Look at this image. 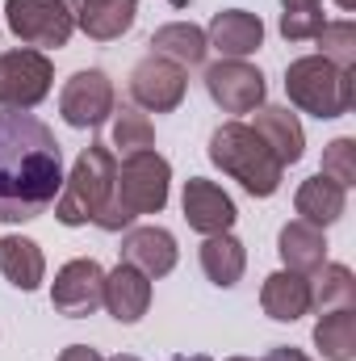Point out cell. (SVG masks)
<instances>
[{"label":"cell","mask_w":356,"mask_h":361,"mask_svg":"<svg viewBox=\"0 0 356 361\" xmlns=\"http://www.w3.org/2000/svg\"><path fill=\"white\" fill-rule=\"evenodd\" d=\"M63 189V152L34 114L0 109V223H30Z\"/></svg>","instance_id":"6da1fadb"},{"label":"cell","mask_w":356,"mask_h":361,"mask_svg":"<svg viewBox=\"0 0 356 361\" xmlns=\"http://www.w3.org/2000/svg\"><path fill=\"white\" fill-rule=\"evenodd\" d=\"M168 180L172 169L160 152H139V156H126L117 177H113V193L105 202V210L92 219L101 231H122L130 227L139 214H155L164 210L168 202Z\"/></svg>","instance_id":"7a4b0ae2"},{"label":"cell","mask_w":356,"mask_h":361,"mask_svg":"<svg viewBox=\"0 0 356 361\" xmlns=\"http://www.w3.org/2000/svg\"><path fill=\"white\" fill-rule=\"evenodd\" d=\"M210 160L235 177L252 197H272L281 189V160L268 152V143L248 126V122H222L214 135H210Z\"/></svg>","instance_id":"3957f363"},{"label":"cell","mask_w":356,"mask_h":361,"mask_svg":"<svg viewBox=\"0 0 356 361\" xmlns=\"http://www.w3.org/2000/svg\"><path fill=\"white\" fill-rule=\"evenodd\" d=\"M113 177H117V160H113L109 143L84 147L80 160H76V169H72V177H63V189L55 197L59 223H68V227L92 223L105 210L109 193H113Z\"/></svg>","instance_id":"277c9868"},{"label":"cell","mask_w":356,"mask_h":361,"mask_svg":"<svg viewBox=\"0 0 356 361\" xmlns=\"http://www.w3.org/2000/svg\"><path fill=\"white\" fill-rule=\"evenodd\" d=\"M285 92L298 109L314 114V118H344L356 101V85L352 72L327 63L323 55H306L293 59L285 68Z\"/></svg>","instance_id":"5b68a950"},{"label":"cell","mask_w":356,"mask_h":361,"mask_svg":"<svg viewBox=\"0 0 356 361\" xmlns=\"http://www.w3.org/2000/svg\"><path fill=\"white\" fill-rule=\"evenodd\" d=\"M55 80V68L42 51L21 47L0 55V109H34Z\"/></svg>","instance_id":"8992f818"},{"label":"cell","mask_w":356,"mask_h":361,"mask_svg":"<svg viewBox=\"0 0 356 361\" xmlns=\"http://www.w3.org/2000/svg\"><path fill=\"white\" fill-rule=\"evenodd\" d=\"M4 17L25 47H68L76 30V17L63 0H8Z\"/></svg>","instance_id":"52a82bcc"},{"label":"cell","mask_w":356,"mask_h":361,"mask_svg":"<svg viewBox=\"0 0 356 361\" xmlns=\"http://www.w3.org/2000/svg\"><path fill=\"white\" fill-rule=\"evenodd\" d=\"M51 302H55V311H59V315H72V319L92 315V311L105 302V269H101L92 257L68 261L63 269L55 273Z\"/></svg>","instance_id":"ba28073f"},{"label":"cell","mask_w":356,"mask_h":361,"mask_svg":"<svg viewBox=\"0 0 356 361\" xmlns=\"http://www.w3.org/2000/svg\"><path fill=\"white\" fill-rule=\"evenodd\" d=\"M184 68H177L172 59H160V55H147L134 72H130V97L139 109H151V114H168L184 101Z\"/></svg>","instance_id":"9c48e42d"},{"label":"cell","mask_w":356,"mask_h":361,"mask_svg":"<svg viewBox=\"0 0 356 361\" xmlns=\"http://www.w3.org/2000/svg\"><path fill=\"white\" fill-rule=\"evenodd\" d=\"M205 89L227 114H252L265 101V76L243 59H222L205 72Z\"/></svg>","instance_id":"30bf717a"},{"label":"cell","mask_w":356,"mask_h":361,"mask_svg":"<svg viewBox=\"0 0 356 361\" xmlns=\"http://www.w3.org/2000/svg\"><path fill=\"white\" fill-rule=\"evenodd\" d=\"M59 114L68 126H101L113 114V85L105 72H76L59 92Z\"/></svg>","instance_id":"8fae6325"},{"label":"cell","mask_w":356,"mask_h":361,"mask_svg":"<svg viewBox=\"0 0 356 361\" xmlns=\"http://www.w3.org/2000/svg\"><path fill=\"white\" fill-rule=\"evenodd\" d=\"M184 219L201 235H222L235 223V202H231V193H222V185L193 177L184 185Z\"/></svg>","instance_id":"7c38bea8"},{"label":"cell","mask_w":356,"mask_h":361,"mask_svg":"<svg viewBox=\"0 0 356 361\" xmlns=\"http://www.w3.org/2000/svg\"><path fill=\"white\" fill-rule=\"evenodd\" d=\"M101 307H109V315L117 324H139L151 307V277L122 261L113 273H105V302Z\"/></svg>","instance_id":"4fadbf2b"},{"label":"cell","mask_w":356,"mask_h":361,"mask_svg":"<svg viewBox=\"0 0 356 361\" xmlns=\"http://www.w3.org/2000/svg\"><path fill=\"white\" fill-rule=\"evenodd\" d=\"M122 261L147 277H164L177 269V240L164 227H134L122 240Z\"/></svg>","instance_id":"5bb4252c"},{"label":"cell","mask_w":356,"mask_h":361,"mask_svg":"<svg viewBox=\"0 0 356 361\" xmlns=\"http://www.w3.org/2000/svg\"><path fill=\"white\" fill-rule=\"evenodd\" d=\"M205 42L218 47L227 59H243V55H252L265 42V21L256 13H248V8H227V13H218L210 21Z\"/></svg>","instance_id":"9a60e30c"},{"label":"cell","mask_w":356,"mask_h":361,"mask_svg":"<svg viewBox=\"0 0 356 361\" xmlns=\"http://www.w3.org/2000/svg\"><path fill=\"white\" fill-rule=\"evenodd\" d=\"M252 130L268 143V152L281 160V169H285V164H298L302 152H306L302 122H298V114H289L285 105H265V109H256V126H252Z\"/></svg>","instance_id":"2e32d148"},{"label":"cell","mask_w":356,"mask_h":361,"mask_svg":"<svg viewBox=\"0 0 356 361\" xmlns=\"http://www.w3.org/2000/svg\"><path fill=\"white\" fill-rule=\"evenodd\" d=\"M260 307H265L268 319H276V324L302 319V315L310 311V281L293 269L272 273L265 281V290H260Z\"/></svg>","instance_id":"e0dca14e"},{"label":"cell","mask_w":356,"mask_h":361,"mask_svg":"<svg viewBox=\"0 0 356 361\" xmlns=\"http://www.w3.org/2000/svg\"><path fill=\"white\" fill-rule=\"evenodd\" d=\"M293 206H298L302 223H310V227H331V223L344 214L348 193H344V185H336L331 177H323V173H319V177L302 180V189H298Z\"/></svg>","instance_id":"ac0fdd59"},{"label":"cell","mask_w":356,"mask_h":361,"mask_svg":"<svg viewBox=\"0 0 356 361\" xmlns=\"http://www.w3.org/2000/svg\"><path fill=\"white\" fill-rule=\"evenodd\" d=\"M281 261L293 273H314L327 265V240H323V227H310L302 219L285 223L281 227Z\"/></svg>","instance_id":"d6986e66"},{"label":"cell","mask_w":356,"mask_h":361,"mask_svg":"<svg viewBox=\"0 0 356 361\" xmlns=\"http://www.w3.org/2000/svg\"><path fill=\"white\" fill-rule=\"evenodd\" d=\"M205 51H210V42H205V30L189 25V21L160 25V30L151 34V55H160V59H172L177 68H197V63H205Z\"/></svg>","instance_id":"ffe728a7"},{"label":"cell","mask_w":356,"mask_h":361,"mask_svg":"<svg viewBox=\"0 0 356 361\" xmlns=\"http://www.w3.org/2000/svg\"><path fill=\"white\" fill-rule=\"evenodd\" d=\"M243 265H248V252H243V244H239L231 231L205 235V244H201V269H205V277H210L214 286L231 290V286L243 277Z\"/></svg>","instance_id":"44dd1931"},{"label":"cell","mask_w":356,"mask_h":361,"mask_svg":"<svg viewBox=\"0 0 356 361\" xmlns=\"http://www.w3.org/2000/svg\"><path fill=\"white\" fill-rule=\"evenodd\" d=\"M0 269H4V277L17 290H38L42 286V273H46V261H42V252H38L34 240L4 235L0 240Z\"/></svg>","instance_id":"7402d4cb"},{"label":"cell","mask_w":356,"mask_h":361,"mask_svg":"<svg viewBox=\"0 0 356 361\" xmlns=\"http://www.w3.org/2000/svg\"><path fill=\"white\" fill-rule=\"evenodd\" d=\"M314 345L327 361H352L356 357V307L327 311L314 328Z\"/></svg>","instance_id":"603a6c76"},{"label":"cell","mask_w":356,"mask_h":361,"mask_svg":"<svg viewBox=\"0 0 356 361\" xmlns=\"http://www.w3.org/2000/svg\"><path fill=\"white\" fill-rule=\"evenodd\" d=\"M134 17H139V4L134 0H105V4H96L89 13H80L76 25L89 38H96V42H109V38H122L134 25Z\"/></svg>","instance_id":"cb8c5ba5"},{"label":"cell","mask_w":356,"mask_h":361,"mask_svg":"<svg viewBox=\"0 0 356 361\" xmlns=\"http://www.w3.org/2000/svg\"><path fill=\"white\" fill-rule=\"evenodd\" d=\"M310 307H319V315L340 311V307H356L352 269H344V265H323V269H314V281H310Z\"/></svg>","instance_id":"d4e9b609"},{"label":"cell","mask_w":356,"mask_h":361,"mask_svg":"<svg viewBox=\"0 0 356 361\" xmlns=\"http://www.w3.org/2000/svg\"><path fill=\"white\" fill-rule=\"evenodd\" d=\"M122 160L126 156H139V152H155V130H151V122H147V114H139V109H122L117 118H113V143H109Z\"/></svg>","instance_id":"484cf974"},{"label":"cell","mask_w":356,"mask_h":361,"mask_svg":"<svg viewBox=\"0 0 356 361\" xmlns=\"http://www.w3.org/2000/svg\"><path fill=\"white\" fill-rule=\"evenodd\" d=\"M314 42L323 47V59H327V63L352 72V63H356V25L352 21H327Z\"/></svg>","instance_id":"4316f807"},{"label":"cell","mask_w":356,"mask_h":361,"mask_svg":"<svg viewBox=\"0 0 356 361\" xmlns=\"http://www.w3.org/2000/svg\"><path fill=\"white\" fill-rule=\"evenodd\" d=\"M323 177H331L336 185H352L356 180V139H336L323 152Z\"/></svg>","instance_id":"83f0119b"},{"label":"cell","mask_w":356,"mask_h":361,"mask_svg":"<svg viewBox=\"0 0 356 361\" xmlns=\"http://www.w3.org/2000/svg\"><path fill=\"white\" fill-rule=\"evenodd\" d=\"M323 8H306V13H281V34L289 42H306V38H319L323 30Z\"/></svg>","instance_id":"f1b7e54d"},{"label":"cell","mask_w":356,"mask_h":361,"mask_svg":"<svg viewBox=\"0 0 356 361\" xmlns=\"http://www.w3.org/2000/svg\"><path fill=\"white\" fill-rule=\"evenodd\" d=\"M59 361H105L96 349H89V345H72V349H63V357Z\"/></svg>","instance_id":"f546056e"},{"label":"cell","mask_w":356,"mask_h":361,"mask_svg":"<svg viewBox=\"0 0 356 361\" xmlns=\"http://www.w3.org/2000/svg\"><path fill=\"white\" fill-rule=\"evenodd\" d=\"M265 361H310V357H306L302 349H289V345H281V349H272Z\"/></svg>","instance_id":"4dcf8cb0"},{"label":"cell","mask_w":356,"mask_h":361,"mask_svg":"<svg viewBox=\"0 0 356 361\" xmlns=\"http://www.w3.org/2000/svg\"><path fill=\"white\" fill-rule=\"evenodd\" d=\"M68 8H72V17H80V13H89V8H96V4H105V0H63Z\"/></svg>","instance_id":"1f68e13d"},{"label":"cell","mask_w":356,"mask_h":361,"mask_svg":"<svg viewBox=\"0 0 356 361\" xmlns=\"http://www.w3.org/2000/svg\"><path fill=\"white\" fill-rule=\"evenodd\" d=\"M285 13H306V8H319V0H281Z\"/></svg>","instance_id":"d6a6232c"},{"label":"cell","mask_w":356,"mask_h":361,"mask_svg":"<svg viewBox=\"0 0 356 361\" xmlns=\"http://www.w3.org/2000/svg\"><path fill=\"white\" fill-rule=\"evenodd\" d=\"M172 361H210V357H201V353H197V357H172Z\"/></svg>","instance_id":"836d02e7"},{"label":"cell","mask_w":356,"mask_h":361,"mask_svg":"<svg viewBox=\"0 0 356 361\" xmlns=\"http://www.w3.org/2000/svg\"><path fill=\"white\" fill-rule=\"evenodd\" d=\"M352 4H356V0H340V8H352Z\"/></svg>","instance_id":"e575fe53"},{"label":"cell","mask_w":356,"mask_h":361,"mask_svg":"<svg viewBox=\"0 0 356 361\" xmlns=\"http://www.w3.org/2000/svg\"><path fill=\"white\" fill-rule=\"evenodd\" d=\"M113 361H139V357H113Z\"/></svg>","instance_id":"d590c367"},{"label":"cell","mask_w":356,"mask_h":361,"mask_svg":"<svg viewBox=\"0 0 356 361\" xmlns=\"http://www.w3.org/2000/svg\"><path fill=\"white\" fill-rule=\"evenodd\" d=\"M231 361H252V357H231Z\"/></svg>","instance_id":"8d00e7d4"}]
</instances>
